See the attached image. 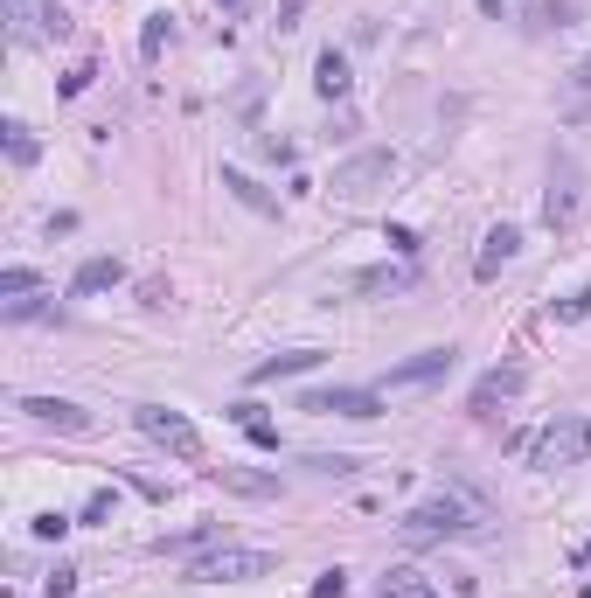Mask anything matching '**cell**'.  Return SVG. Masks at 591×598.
Returning a JSON list of instances; mask_svg holds the SVG:
<instances>
[{
	"instance_id": "8",
	"label": "cell",
	"mask_w": 591,
	"mask_h": 598,
	"mask_svg": "<svg viewBox=\"0 0 591 598\" xmlns=\"http://www.w3.org/2000/svg\"><path fill=\"white\" fill-rule=\"evenodd\" d=\"M529 390V362H501V369H487L480 383H473V397H466V411L473 418H494L508 397H522Z\"/></svg>"
},
{
	"instance_id": "18",
	"label": "cell",
	"mask_w": 591,
	"mask_h": 598,
	"mask_svg": "<svg viewBox=\"0 0 591 598\" xmlns=\"http://www.w3.org/2000/svg\"><path fill=\"white\" fill-rule=\"evenodd\" d=\"M0 133H7V160H14V167H35V160H42V140H35L21 119H7Z\"/></svg>"
},
{
	"instance_id": "9",
	"label": "cell",
	"mask_w": 591,
	"mask_h": 598,
	"mask_svg": "<svg viewBox=\"0 0 591 598\" xmlns=\"http://www.w3.org/2000/svg\"><path fill=\"white\" fill-rule=\"evenodd\" d=\"M299 411H313V418H383V390H306Z\"/></svg>"
},
{
	"instance_id": "31",
	"label": "cell",
	"mask_w": 591,
	"mask_h": 598,
	"mask_svg": "<svg viewBox=\"0 0 591 598\" xmlns=\"http://www.w3.org/2000/svg\"><path fill=\"white\" fill-rule=\"evenodd\" d=\"M480 14H487V21H501V0H480Z\"/></svg>"
},
{
	"instance_id": "25",
	"label": "cell",
	"mask_w": 591,
	"mask_h": 598,
	"mask_svg": "<svg viewBox=\"0 0 591 598\" xmlns=\"http://www.w3.org/2000/svg\"><path fill=\"white\" fill-rule=\"evenodd\" d=\"M112 508H119V494H112V487H98V494L84 501V515H77V522H112Z\"/></svg>"
},
{
	"instance_id": "6",
	"label": "cell",
	"mask_w": 591,
	"mask_h": 598,
	"mask_svg": "<svg viewBox=\"0 0 591 598\" xmlns=\"http://www.w3.org/2000/svg\"><path fill=\"white\" fill-rule=\"evenodd\" d=\"M585 452H591V418H557V425H543V432H536L529 459H536L543 473H557V466H578Z\"/></svg>"
},
{
	"instance_id": "7",
	"label": "cell",
	"mask_w": 591,
	"mask_h": 598,
	"mask_svg": "<svg viewBox=\"0 0 591 598\" xmlns=\"http://www.w3.org/2000/svg\"><path fill=\"white\" fill-rule=\"evenodd\" d=\"M452 362H459V348H452V341H445V348H418V355L390 362L376 390H425V383H439V376H452Z\"/></svg>"
},
{
	"instance_id": "5",
	"label": "cell",
	"mask_w": 591,
	"mask_h": 598,
	"mask_svg": "<svg viewBox=\"0 0 591 598\" xmlns=\"http://www.w3.org/2000/svg\"><path fill=\"white\" fill-rule=\"evenodd\" d=\"M578 216H585V174H578V160H571V153H557L550 188H543V223L564 237V230H578Z\"/></svg>"
},
{
	"instance_id": "3",
	"label": "cell",
	"mask_w": 591,
	"mask_h": 598,
	"mask_svg": "<svg viewBox=\"0 0 591 598\" xmlns=\"http://www.w3.org/2000/svg\"><path fill=\"white\" fill-rule=\"evenodd\" d=\"M133 425H140V432H147V439L167 452V459H181V466H202V432H195L181 411H167V404H140V411H133Z\"/></svg>"
},
{
	"instance_id": "14",
	"label": "cell",
	"mask_w": 591,
	"mask_h": 598,
	"mask_svg": "<svg viewBox=\"0 0 591 598\" xmlns=\"http://www.w3.org/2000/svg\"><path fill=\"white\" fill-rule=\"evenodd\" d=\"M376 598H432V578H425L418 564H390V571L376 578Z\"/></svg>"
},
{
	"instance_id": "16",
	"label": "cell",
	"mask_w": 591,
	"mask_h": 598,
	"mask_svg": "<svg viewBox=\"0 0 591 598\" xmlns=\"http://www.w3.org/2000/svg\"><path fill=\"white\" fill-rule=\"evenodd\" d=\"M348 84H355V77H348V56H341V49H320V63H313V91H320V98H348Z\"/></svg>"
},
{
	"instance_id": "12",
	"label": "cell",
	"mask_w": 591,
	"mask_h": 598,
	"mask_svg": "<svg viewBox=\"0 0 591 598\" xmlns=\"http://www.w3.org/2000/svg\"><path fill=\"white\" fill-rule=\"evenodd\" d=\"M216 487L244 494V501H272L279 494V473H251V466H216Z\"/></svg>"
},
{
	"instance_id": "33",
	"label": "cell",
	"mask_w": 591,
	"mask_h": 598,
	"mask_svg": "<svg viewBox=\"0 0 591 598\" xmlns=\"http://www.w3.org/2000/svg\"><path fill=\"white\" fill-rule=\"evenodd\" d=\"M585 564H591V543H585Z\"/></svg>"
},
{
	"instance_id": "10",
	"label": "cell",
	"mask_w": 591,
	"mask_h": 598,
	"mask_svg": "<svg viewBox=\"0 0 591 598\" xmlns=\"http://www.w3.org/2000/svg\"><path fill=\"white\" fill-rule=\"evenodd\" d=\"M21 411H28L35 425H56V432H77V439H84V432L98 425V418H91L84 404H63V397H21Z\"/></svg>"
},
{
	"instance_id": "19",
	"label": "cell",
	"mask_w": 591,
	"mask_h": 598,
	"mask_svg": "<svg viewBox=\"0 0 591 598\" xmlns=\"http://www.w3.org/2000/svg\"><path fill=\"white\" fill-rule=\"evenodd\" d=\"M591 112V56L571 70V84H564V119H585Z\"/></svg>"
},
{
	"instance_id": "20",
	"label": "cell",
	"mask_w": 591,
	"mask_h": 598,
	"mask_svg": "<svg viewBox=\"0 0 591 598\" xmlns=\"http://www.w3.org/2000/svg\"><path fill=\"white\" fill-rule=\"evenodd\" d=\"M404 286H411V272H404V265H376V272H362V279H355V293H404Z\"/></svg>"
},
{
	"instance_id": "23",
	"label": "cell",
	"mask_w": 591,
	"mask_h": 598,
	"mask_svg": "<svg viewBox=\"0 0 591 598\" xmlns=\"http://www.w3.org/2000/svg\"><path fill=\"white\" fill-rule=\"evenodd\" d=\"M28 21H35V35H49V42H63V35H70V14H63V7H35Z\"/></svg>"
},
{
	"instance_id": "13",
	"label": "cell",
	"mask_w": 591,
	"mask_h": 598,
	"mask_svg": "<svg viewBox=\"0 0 591 598\" xmlns=\"http://www.w3.org/2000/svg\"><path fill=\"white\" fill-rule=\"evenodd\" d=\"M119 279H126L119 258H84L77 279H70V299H91V293H105V286H119Z\"/></svg>"
},
{
	"instance_id": "29",
	"label": "cell",
	"mask_w": 591,
	"mask_h": 598,
	"mask_svg": "<svg viewBox=\"0 0 591 598\" xmlns=\"http://www.w3.org/2000/svg\"><path fill=\"white\" fill-rule=\"evenodd\" d=\"M348 592V571H320V578H313V598H341Z\"/></svg>"
},
{
	"instance_id": "27",
	"label": "cell",
	"mask_w": 591,
	"mask_h": 598,
	"mask_svg": "<svg viewBox=\"0 0 591 598\" xmlns=\"http://www.w3.org/2000/svg\"><path fill=\"white\" fill-rule=\"evenodd\" d=\"M42 592H49V598H70V592H77V564H56V571H49V585H42Z\"/></svg>"
},
{
	"instance_id": "26",
	"label": "cell",
	"mask_w": 591,
	"mask_h": 598,
	"mask_svg": "<svg viewBox=\"0 0 591 598\" xmlns=\"http://www.w3.org/2000/svg\"><path fill=\"white\" fill-rule=\"evenodd\" d=\"M28 529H35V536H42V543H63V529H70V515H56V508H49V515H35V522H28Z\"/></svg>"
},
{
	"instance_id": "24",
	"label": "cell",
	"mask_w": 591,
	"mask_h": 598,
	"mask_svg": "<svg viewBox=\"0 0 591 598\" xmlns=\"http://www.w3.org/2000/svg\"><path fill=\"white\" fill-rule=\"evenodd\" d=\"M42 279L28 272V265H14V272H0V299H21V293H35Z\"/></svg>"
},
{
	"instance_id": "30",
	"label": "cell",
	"mask_w": 591,
	"mask_h": 598,
	"mask_svg": "<svg viewBox=\"0 0 591 598\" xmlns=\"http://www.w3.org/2000/svg\"><path fill=\"white\" fill-rule=\"evenodd\" d=\"M91 77H98V70H91V63H77V70L63 77V98H84V91H91Z\"/></svg>"
},
{
	"instance_id": "17",
	"label": "cell",
	"mask_w": 591,
	"mask_h": 598,
	"mask_svg": "<svg viewBox=\"0 0 591 598\" xmlns=\"http://www.w3.org/2000/svg\"><path fill=\"white\" fill-rule=\"evenodd\" d=\"M223 188H230V195H237L244 209H258V216H279V195H272V188H258L251 174H237V167H223Z\"/></svg>"
},
{
	"instance_id": "4",
	"label": "cell",
	"mask_w": 591,
	"mask_h": 598,
	"mask_svg": "<svg viewBox=\"0 0 591 598\" xmlns=\"http://www.w3.org/2000/svg\"><path fill=\"white\" fill-rule=\"evenodd\" d=\"M390 181H397V153L369 147V153H348V160L334 167L327 195H341V202H362V195H376V188H390Z\"/></svg>"
},
{
	"instance_id": "1",
	"label": "cell",
	"mask_w": 591,
	"mask_h": 598,
	"mask_svg": "<svg viewBox=\"0 0 591 598\" xmlns=\"http://www.w3.org/2000/svg\"><path fill=\"white\" fill-rule=\"evenodd\" d=\"M487 515H480V501H466V494H425L418 508H404V536L411 543H439V536H466V529H480Z\"/></svg>"
},
{
	"instance_id": "32",
	"label": "cell",
	"mask_w": 591,
	"mask_h": 598,
	"mask_svg": "<svg viewBox=\"0 0 591 598\" xmlns=\"http://www.w3.org/2000/svg\"><path fill=\"white\" fill-rule=\"evenodd\" d=\"M216 7H244V0H216Z\"/></svg>"
},
{
	"instance_id": "21",
	"label": "cell",
	"mask_w": 591,
	"mask_h": 598,
	"mask_svg": "<svg viewBox=\"0 0 591 598\" xmlns=\"http://www.w3.org/2000/svg\"><path fill=\"white\" fill-rule=\"evenodd\" d=\"M174 42V14H147V28H140V56L160 63V49Z\"/></svg>"
},
{
	"instance_id": "15",
	"label": "cell",
	"mask_w": 591,
	"mask_h": 598,
	"mask_svg": "<svg viewBox=\"0 0 591 598\" xmlns=\"http://www.w3.org/2000/svg\"><path fill=\"white\" fill-rule=\"evenodd\" d=\"M327 355L320 348H293V355H272V362H258L251 369V383H279V376H306V369H320Z\"/></svg>"
},
{
	"instance_id": "28",
	"label": "cell",
	"mask_w": 591,
	"mask_h": 598,
	"mask_svg": "<svg viewBox=\"0 0 591 598\" xmlns=\"http://www.w3.org/2000/svg\"><path fill=\"white\" fill-rule=\"evenodd\" d=\"M591 313V286H578L571 299H557V320H585Z\"/></svg>"
},
{
	"instance_id": "2",
	"label": "cell",
	"mask_w": 591,
	"mask_h": 598,
	"mask_svg": "<svg viewBox=\"0 0 591 598\" xmlns=\"http://www.w3.org/2000/svg\"><path fill=\"white\" fill-rule=\"evenodd\" d=\"M279 557L272 550H237V543H209L188 564V585H237V578H272Z\"/></svg>"
},
{
	"instance_id": "22",
	"label": "cell",
	"mask_w": 591,
	"mask_h": 598,
	"mask_svg": "<svg viewBox=\"0 0 591 598\" xmlns=\"http://www.w3.org/2000/svg\"><path fill=\"white\" fill-rule=\"evenodd\" d=\"M578 21V0H536V28H571Z\"/></svg>"
},
{
	"instance_id": "11",
	"label": "cell",
	"mask_w": 591,
	"mask_h": 598,
	"mask_svg": "<svg viewBox=\"0 0 591 598\" xmlns=\"http://www.w3.org/2000/svg\"><path fill=\"white\" fill-rule=\"evenodd\" d=\"M515 251H522V230H515V223H494V230L480 237V258H473V272H480V279H494L501 265H515Z\"/></svg>"
}]
</instances>
